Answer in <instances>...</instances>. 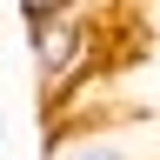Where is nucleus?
Masks as SVG:
<instances>
[{
    "instance_id": "nucleus-2",
    "label": "nucleus",
    "mask_w": 160,
    "mask_h": 160,
    "mask_svg": "<svg viewBox=\"0 0 160 160\" xmlns=\"http://www.w3.org/2000/svg\"><path fill=\"white\" fill-rule=\"evenodd\" d=\"M47 160H133V147H127V127H113V133H100V127H60L47 140Z\"/></svg>"
},
{
    "instance_id": "nucleus-3",
    "label": "nucleus",
    "mask_w": 160,
    "mask_h": 160,
    "mask_svg": "<svg viewBox=\"0 0 160 160\" xmlns=\"http://www.w3.org/2000/svg\"><path fill=\"white\" fill-rule=\"evenodd\" d=\"M73 7H87V0H20V20H27V27H40V20L73 13Z\"/></svg>"
},
{
    "instance_id": "nucleus-1",
    "label": "nucleus",
    "mask_w": 160,
    "mask_h": 160,
    "mask_svg": "<svg viewBox=\"0 0 160 160\" xmlns=\"http://www.w3.org/2000/svg\"><path fill=\"white\" fill-rule=\"evenodd\" d=\"M93 20H87V7H73V13H53V20H40V27H27V40H33V67H40V80L47 87H60L80 60H87V47H93Z\"/></svg>"
}]
</instances>
